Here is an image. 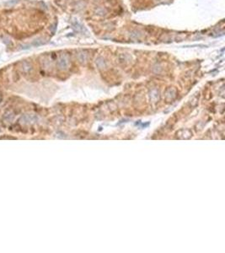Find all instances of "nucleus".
Segmentation results:
<instances>
[{
    "mask_svg": "<svg viewBox=\"0 0 225 253\" xmlns=\"http://www.w3.org/2000/svg\"><path fill=\"white\" fill-rule=\"evenodd\" d=\"M69 64V58L67 54H62L58 59V65L60 69H66Z\"/></svg>",
    "mask_w": 225,
    "mask_h": 253,
    "instance_id": "f257e3e1",
    "label": "nucleus"
},
{
    "mask_svg": "<svg viewBox=\"0 0 225 253\" xmlns=\"http://www.w3.org/2000/svg\"><path fill=\"white\" fill-rule=\"evenodd\" d=\"M78 59H79V61L81 63H85L86 62H87L88 60V54L86 51H79V53H78Z\"/></svg>",
    "mask_w": 225,
    "mask_h": 253,
    "instance_id": "f03ea898",
    "label": "nucleus"
},
{
    "mask_svg": "<svg viewBox=\"0 0 225 253\" xmlns=\"http://www.w3.org/2000/svg\"><path fill=\"white\" fill-rule=\"evenodd\" d=\"M96 65L98 66L100 68H102L105 66V61L104 59L101 58H99L96 59Z\"/></svg>",
    "mask_w": 225,
    "mask_h": 253,
    "instance_id": "7ed1b4c3",
    "label": "nucleus"
}]
</instances>
